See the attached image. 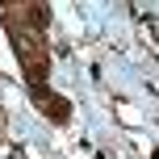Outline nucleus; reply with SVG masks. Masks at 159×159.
Returning a JSON list of instances; mask_svg holds the SVG:
<instances>
[{"label":"nucleus","instance_id":"nucleus-1","mask_svg":"<svg viewBox=\"0 0 159 159\" xmlns=\"http://www.w3.org/2000/svg\"><path fill=\"white\" fill-rule=\"evenodd\" d=\"M0 25L8 34V46L17 55L25 92H30L34 109L50 121V126H67L71 121V101L50 88V4L42 0H4L0 4Z\"/></svg>","mask_w":159,"mask_h":159}]
</instances>
